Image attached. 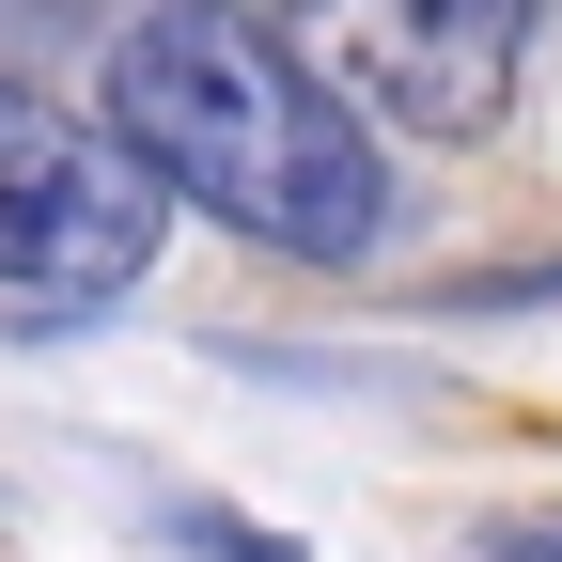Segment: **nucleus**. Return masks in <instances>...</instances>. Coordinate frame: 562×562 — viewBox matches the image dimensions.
<instances>
[{
	"label": "nucleus",
	"mask_w": 562,
	"mask_h": 562,
	"mask_svg": "<svg viewBox=\"0 0 562 562\" xmlns=\"http://www.w3.org/2000/svg\"><path fill=\"white\" fill-rule=\"evenodd\" d=\"M110 125L157 157L172 203L281 266H375L391 235V157L375 110L266 16V0H157L110 32Z\"/></svg>",
	"instance_id": "1"
},
{
	"label": "nucleus",
	"mask_w": 562,
	"mask_h": 562,
	"mask_svg": "<svg viewBox=\"0 0 562 562\" xmlns=\"http://www.w3.org/2000/svg\"><path fill=\"white\" fill-rule=\"evenodd\" d=\"M157 235H172V188L110 110L79 125L0 79V281L16 297H125L157 266Z\"/></svg>",
	"instance_id": "2"
},
{
	"label": "nucleus",
	"mask_w": 562,
	"mask_h": 562,
	"mask_svg": "<svg viewBox=\"0 0 562 562\" xmlns=\"http://www.w3.org/2000/svg\"><path fill=\"white\" fill-rule=\"evenodd\" d=\"M344 94L406 140H484L516 110V63L547 32V0H266Z\"/></svg>",
	"instance_id": "3"
},
{
	"label": "nucleus",
	"mask_w": 562,
	"mask_h": 562,
	"mask_svg": "<svg viewBox=\"0 0 562 562\" xmlns=\"http://www.w3.org/2000/svg\"><path fill=\"white\" fill-rule=\"evenodd\" d=\"M172 547H188V562H297L281 531H250V516H220V501H188V516H172Z\"/></svg>",
	"instance_id": "4"
},
{
	"label": "nucleus",
	"mask_w": 562,
	"mask_h": 562,
	"mask_svg": "<svg viewBox=\"0 0 562 562\" xmlns=\"http://www.w3.org/2000/svg\"><path fill=\"white\" fill-rule=\"evenodd\" d=\"M110 0H0V47H63V32H94Z\"/></svg>",
	"instance_id": "5"
},
{
	"label": "nucleus",
	"mask_w": 562,
	"mask_h": 562,
	"mask_svg": "<svg viewBox=\"0 0 562 562\" xmlns=\"http://www.w3.org/2000/svg\"><path fill=\"white\" fill-rule=\"evenodd\" d=\"M484 562H562V516H516L501 547H484Z\"/></svg>",
	"instance_id": "6"
},
{
	"label": "nucleus",
	"mask_w": 562,
	"mask_h": 562,
	"mask_svg": "<svg viewBox=\"0 0 562 562\" xmlns=\"http://www.w3.org/2000/svg\"><path fill=\"white\" fill-rule=\"evenodd\" d=\"M469 562H484V547H469Z\"/></svg>",
	"instance_id": "7"
}]
</instances>
